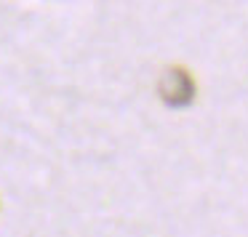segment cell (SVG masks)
<instances>
[{
    "label": "cell",
    "mask_w": 248,
    "mask_h": 237,
    "mask_svg": "<svg viewBox=\"0 0 248 237\" xmlns=\"http://www.w3.org/2000/svg\"><path fill=\"white\" fill-rule=\"evenodd\" d=\"M160 99L168 107H187L195 99V80L184 67H171L160 77Z\"/></svg>",
    "instance_id": "6da1fadb"
}]
</instances>
